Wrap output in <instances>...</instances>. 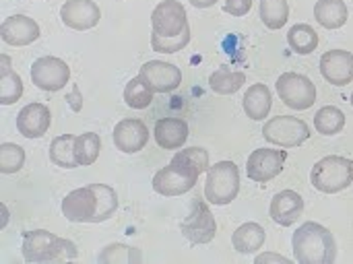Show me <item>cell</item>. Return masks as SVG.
Returning a JSON list of instances; mask_svg holds the SVG:
<instances>
[{"label":"cell","mask_w":353,"mask_h":264,"mask_svg":"<svg viewBox=\"0 0 353 264\" xmlns=\"http://www.w3.org/2000/svg\"><path fill=\"white\" fill-rule=\"evenodd\" d=\"M77 246L46 230L27 232L23 238V258L27 263H66L77 258Z\"/></svg>","instance_id":"277c9868"},{"label":"cell","mask_w":353,"mask_h":264,"mask_svg":"<svg viewBox=\"0 0 353 264\" xmlns=\"http://www.w3.org/2000/svg\"><path fill=\"white\" fill-rule=\"evenodd\" d=\"M263 136H265V141H269L277 147L292 149V147H300L302 143H306L310 139V128L300 118L277 116V118H271L269 122H265Z\"/></svg>","instance_id":"52a82bcc"},{"label":"cell","mask_w":353,"mask_h":264,"mask_svg":"<svg viewBox=\"0 0 353 264\" xmlns=\"http://www.w3.org/2000/svg\"><path fill=\"white\" fill-rule=\"evenodd\" d=\"M244 83H246L244 72H236V70H228V68H219L209 77V85L217 95H232V93L240 91Z\"/></svg>","instance_id":"4316f807"},{"label":"cell","mask_w":353,"mask_h":264,"mask_svg":"<svg viewBox=\"0 0 353 264\" xmlns=\"http://www.w3.org/2000/svg\"><path fill=\"white\" fill-rule=\"evenodd\" d=\"M0 37L8 45H29L39 37V25L27 14H12L2 21Z\"/></svg>","instance_id":"e0dca14e"},{"label":"cell","mask_w":353,"mask_h":264,"mask_svg":"<svg viewBox=\"0 0 353 264\" xmlns=\"http://www.w3.org/2000/svg\"><path fill=\"white\" fill-rule=\"evenodd\" d=\"M205 172H209V153L201 147H188L178 151L170 165L153 176V190L161 196H180L192 190Z\"/></svg>","instance_id":"6da1fadb"},{"label":"cell","mask_w":353,"mask_h":264,"mask_svg":"<svg viewBox=\"0 0 353 264\" xmlns=\"http://www.w3.org/2000/svg\"><path fill=\"white\" fill-rule=\"evenodd\" d=\"M304 211V199L294 192V190H281L273 196L271 201V219L281 225V227H290L298 221V217Z\"/></svg>","instance_id":"d6986e66"},{"label":"cell","mask_w":353,"mask_h":264,"mask_svg":"<svg viewBox=\"0 0 353 264\" xmlns=\"http://www.w3.org/2000/svg\"><path fill=\"white\" fill-rule=\"evenodd\" d=\"M352 105H353V93H352Z\"/></svg>","instance_id":"74e56055"},{"label":"cell","mask_w":353,"mask_h":264,"mask_svg":"<svg viewBox=\"0 0 353 264\" xmlns=\"http://www.w3.org/2000/svg\"><path fill=\"white\" fill-rule=\"evenodd\" d=\"M25 163V151L14 143L0 145V172L2 174H17Z\"/></svg>","instance_id":"1f68e13d"},{"label":"cell","mask_w":353,"mask_h":264,"mask_svg":"<svg viewBox=\"0 0 353 264\" xmlns=\"http://www.w3.org/2000/svg\"><path fill=\"white\" fill-rule=\"evenodd\" d=\"M261 19L269 29H281L290 19L288 0H261Z\"/></svg>","instance_id":"f546056e"},{"label":"cell","mask_w":353,"mask_h":264,"mask_svg":"<svg viewBox=\"0 0 353 264\" xmlns=\"http://www.w3.org/2000/svg\"><path fill=\"white\" fill-rule=\"evenodd\" d=\"M294 256L300 264H331L337 258L333 234L321 223L308 221L294 234Z\"/></svg>","instance_id":"3957f363"},{"label":"cell","mask_w":353,"mask_h":264,"mask_svg":"<svg viewBox=\"0 0 353 264\" xmlns=\"http://www.w3.org/2000/svg\"><path fill=\"white\" fill-rule=\"evenodd\" d=\"M312 186L323 194H335L350 188L353 182V161L341 155L323 157L310 172Z\"/></svg>","instance_id":"5b68a950"},{"label":"cell","mask_w":353,"mask_h":264,"mask_svg":"<svg viewBox=\"0 0 353 264\" xmlns=\"http://www.w3.org/2000/svg\"><path fill=\"white\" fill-rule=\"evenodd\" d=\"M252 8V0H225L223 10L232 17H244Z\"/></svg>","instance_id":"e575fe53"},{"label":"cell","mask_w":353,"mask_h":264,"mask_svg":"<svg viewBox=\"0 0 353 264\" xmlns=\"http://www.w3.org/2000/svg\"><path fill=\"white\" fill-rule=\"evenodd\" d=\"M271 103H273V97H271V91L267 85L256 83V85L248 87V91L244 95V112L248 114L250 120H254V122L265 120L271 112Z\"/></svg>","instance_id":"44dd1931"},{"label":"cell","mask_w":353,"mask_h":264,"mask_svg":"<svg viewBox=\"0 0 353 264\" xmlns=\"http://www.w3.org/2000/svg\"><path fill=\"white\" fill-rule=\"evenodd\" d=\"M74 141H77L74 134H62V136L54 139L50 145V161L64 170L79 167V161L74 155Z\"/></svg>","instance_id":"cb8c5ba5"},{"label":"cell","mask_w":353,"mask_h":264,"mask_svg":"<svg viewBox=\"0 0 353 264\" xmlns=\"http://www.w3.org/2000/svg\"><path fill=\"white\" fill-rule=\"evenodd\" d=\"M139 77L149 85L153 93H170L182 83V70L163 60H149L143 64Z\"/></svg>","instance_id":"4fadbf2b"},{"label":"cell","mask_w":353,"mask_h":264,"mask_svg":"<svg viewBox=\"0 0 353 264\" xmlns=\"http://www.w3.org/2000/svg\"><path fill=\"white\" fill-rule=\"evenodd\" d=\"M192 6H196V8H209V6H213L217 0H188Z\"/></svg>","instance_id":"8d00e7d4"},{"label":"cell","mask_w":353,"mask_h":264,"mask_svg":"<svg viewBox=\"0 0 353 264\" xmlns=\"http://www.w3.org/2000/svg\"><path fill=\"white\" fill-rule=\"evenodd\" d=\"M265 238H267L265 230L259 223H244L234 232L232 244H234L236 252H240V254H254L256 250L263 248Z\"/></svg>","instance_id":"603a6c76"},{"label":"cell","mask_w":353,"mask_h":264,"mask_svg":"<svg viewBox=\"0 0 353 264\" xmlns=\"http://www.w3.org/2000/svg\"><path fill=\"white\" fill-rule=\"evenodd\" d=\"M99 263H141V252L137 248H130V246H124V244H112L108 246L99 258Z\"/></svg>","instance_id":"836d02e7"},{"label":"cell","mask_w":353,"mask_h":264,"mask_svg":"<svg viewBox=\"0 0 353 264\" xmlns=\"http://www.w3.org/2000/svg\"><path fill=\"white\" fill-rule=\"evenodd\" d=\"M240 192V172L234 161H219L209 167L205 199L211 205L223 207L230 205Z\"/></svg>","instance_id":"8992f818"},{"label":"cell","mask_w":353,"mask_h":264,"mask_svg":"<svg viewBox=\"0 0 353 264\" xmlns=\"http://www.w3.org/2000/svg\"><path fill=\"white\" fill-rule=\"evenodd\" d=\"M288 43L290 48L296 52V54H312L319 45V33L314 31V27L306 25V23H300V25H294L288 33Z\"/></svg>","instance_id":"d4e9b609"},{"label":"cell","mask_w":353,"mask_h":264,"mask_svg":"<svg viewBox=\"0 0 353 264\" xmlns=\"http://www.w3.org/2000/svg\"><path fill=\"white\" fill-rule=\"evenodd\" d=\"M23 95V81L17 72L6 70L0 77V103L2 105H10L17 99H21Z\"/></svg>","instance_id":"d6a6232c"},{"label":"cell","mask_w":353,"mask_h":264,"mask_svg":"<svg viewBox=\"0 0 353 264\" xmlns=\"http://www.w3.org/2000/svg\"><path fill=\"white\" fill-rule=\"evenodd\" d=\"M188 41H190V27H186L180 35H172V37L151 33V48L153 52H159V54H176L184 50Z\"/></svg>","instance_id":"4dcf8cb0"},{"label":"cell","mask_w":353,"mask_h":264,"mask_svg":"<svg viewBox=\"0 0 353 264\" xmlns=\"http://www.w3.org/2000/svg\"><path fill=\"white\" fill-rule=\"evenodd\" d=\"M288 153L277 149H256L250 153L246 163V174L259 184H267L283 172Z\"/></svg>","instance_id":"8fae6325"},{"label":"cell","mask_w":353,"mask_h":264,"mask_svg":"<svg viewBox=\"0 0 353 264\" xmlns=\"http://www.w3.org/2000/svg\"><path fill=\"white\" fill-rule=\"evenodd\" d=\"M70 79V68L56 56L37 58L31 66V81L41 91H60Z\"/></svg>","instance_id":"30bf717a"},{"label":"cell","mask_w":353,"mask_h":264,"mask_svg":"<svg viewBox=\"0 0 353 264\" xmlns=\"http://www.w3.org/2000/svg\"><path fill=\"white\" fill-rule=\"evenodd\" d=\"M60 19L74 31H87L99 23L101 10L93 0H66L60 8Z\"/></svg>","instance_id":"5bb4252c"},{"label":"cell","mask_w":353,"mask_h":264,"mask_svg":"<svg viewBox=\"0 0 353 264\" xmlns=\"http://www.w3.org/2000/svg\"><path fill=\"white\" fill-rule=\"evenodd\" d=\"M151 25H153V33L157 35H163V37L180 35L188 27L186 10L178 0H163L153 8Z\"/></svg>","instance_id":"7c38bea8"},{"label":"cell","mask_w":353,"mask_h":264,"mask_svg":"<svg viewBox=\"0 0 353 264\" xmlns=\"http://www.w3.org/2000/svg\"><path fill=\"white\" fill-rule=\"evenodd\" d=\"M180 230H182V236L192 244L213 242L215 234H217V223H215V217H213L209 205L205 201H194L190 215L182 221Z\"/></svg>","instance_id":"9c48e42d"},{"label":"cell","mask_w":353,"mask_h":264,"mask_svg":"<svg viewBox=\"0 0 353 264\" xmlns=\"http://www.w3.org/2000/svg\"><path fill=\"white\" fill-rule=\"evenodd\" d=\"M321 74L335 87L353 81V54L347 50H329L321 56Z\"/></svg>","instance_id":"9a60e30c"},{"label":"cell","mask_w":353,"mask_h":264,"mask_svg":"<svg viewBox=\"0 0 353 264\" xmlns=\"http://www.w3.org/2000/svg\"><path fill=\"white\" fill-rule=\"evenodd\" d=\"M254 263L256 264H267V263L290 264L292 261H290V258H285V256H279V254H261V256H256V258H254Z\"/></svg>","instance_id":"d590c367"},{"label":"cell","mask_w":353,"mask_h":264,"mask_svg":"<svg viewBox=\"0 0 353 264\" xmlns=\"http://www.w3.org/2000/svg\"><path fill=\"white\" fill-rule=\"evenodd\" d=\"M149 143V128L145 126V122L137 120V118H128L116 124L114 128V145L118 151L122 153H139L145 149V145Z\"/></svg>","instance_id":"2e32d148"},{"label":"cell","mask_w":353,"mask_h":264,"mask_svg":"<svg viewBox=\"0 0 353 264\" xmlns=\"http://www.w3.org/2000/svg\"><path fill=\"white\" fill-rule=\"evenodd\" d=\"M352 2H353V0H352Z\"/></svg>","instance_id":"f35d334b"},{"label":"cell","mask_w":353,"mask_h":264,"mask_svg":"<svg viewBox=\"0 0 353 264\" xmlns=\"http://www.w3.org/2000/svg\"><path fill=\"white\" fill-rule=\"evenodd\" d=\"M118 209V194L105 184H91L68 192L62 201V213L70 223H101Z\"/></svg>","instance_id":"7a4b0ae2"},{"label":"cell","mask_w":353,"mask_h":264,"mask_svg":"<svg viewBox=\"0 0 353 264\" xmlns=\"http://www.w3.org/2000/svg\"><path fill=\"white\" fill-rule=\"evenodd\" d=\"M314 128L325 136L339 134L345 128V114L335 105H325L314 116Z\"/></svg>","instance_id":"484cf974"},{"label":"cell","mask_w":353,"mask_h":264,"mask_svg":"<svg viewBox=\"0 0 353 264\" xmlns=\"http://www.w3.org/2000/svg\"><path fill=\"white\" fill-rule=\"evenodd\" d=\"M52 124L50 108L43 103H29L17 116V130L25 139H41Z\"/></svg>","instance_id":"ac0fdd59"},{"label":"cell","mask_w":353,"mask_h":264,"mask_svg":"<svg viewBox=\"0 0 353 264\" xmlns=\"http://www.w3.org/2000/svg\"><path fill=\"white\" fill-rule=\"evenodd\" d=\"M277 93L281 101L292 110H308L316 101V87L314 83L300 72H283L277 79Z\"/></svg>","instance_id":"ba28073f"},{"label":"cell","mask_w":353,"mask_h":264,"mask_svg":"<svg viewBox=\"0 0 353 264\" xmlns=\"http://www.w3.org/2000/svg\"><path fill=\"white\" fill-rule=\"evenodd\" d=\"M153 136L161 149H180L188 141V124L182 118H161L155 122Z\"/></svg>","instance_id":"ffe728a7"},{"label":"cell","mask_w":353,"mask_h":264,"mask_svg":"<svg viewBox=\"0 0 353 264\" xmlns=\"http://www.w3.org/2000/svg\"><path fill=\"white\" fill-rule=\"evenodd\" d=\"M99 151H101V139L99 134L95 132H85V134H79L77 141H74V155H77V161L79 165L87 167V165H93L99 157Z\"/></svg>","instance_id":"83f0119b"},{"label":"cell","mask_w":353,"mask_h":264,"mask_svg":"<svg viewBox=\"0 0 353 264\" xmlns=\"http://www.w3.org/2000/svg\"><path fill=\"white\" fill-rule=\"evenodd\" d=\"M124 101L128 108L132 110H145L151 105L153 101V91L149 89V85L141 79V77H134L126 83V89H124Z\"/></svg>","instance_id":"f1b7e54d"},{"label":"cell","mask_w":353,"mask_h":264,"mask_svg":"<svg viewBox=\"0 0 353 264\" xmlns=\"http://www.w3.org/2000/svg\"><path fill=\"white\" fill-rule=\"evenodd\" d=\"M314 17L325 29H339L347 23L350 10L343 0H319L314 6Z\"/></svg>","instance_id":"7402d4cb"}]
</instances>
